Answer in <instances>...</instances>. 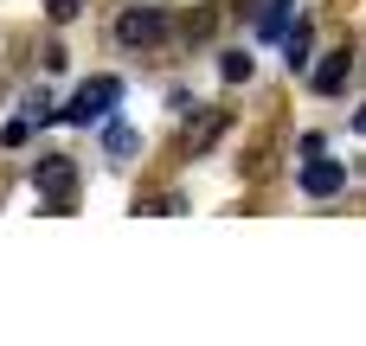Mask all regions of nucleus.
Here are the masks:
<instances>
[{"label": "nucleus", "mask_w": 366, "mask_h": 346, "mask_svg": "<svg viewBox=\"0 0 366 346\" xmlns=\"http://www.w3.org/2000/svg\"><path fill=\"white\" fill-rule=\"evenodd\" d=\"M219 128H225V109H206V116L193 122V135H187V141H193V148H206V141H212Z\"/></svg>", "instance_id": "nucleus-8"}, {"label": "nucleus", "mask_w": 366, "mask_h": 346, "mask_svg": "<svg viewBox=\"0 0 366 346\" xmlns=\"http://www.w3.org/2000/svg\"><path fill=\"white\" fill-rule=\"evenodd\" d=\"M341 186H347V167H341V161H309V167H302V193H309V199H335Z\"/></svg>", "instance_id": "nucleus-4"}, {"label": "nucleus", "mask_w": 366, "mask_h": 346, "mask_svg": "<svg viewBox=\"0 0 366 346\" xmlns=\"http://www.w3.org/2000/svg\"><path fill=\"white\" fill-rule=\"evenodd\" d=\"M103 141H109V154H135V128H122V122H109Z\"/></svg>", "instance_id": "nucleus-10"}, {"label": "nucleus", "mask_w": 366, "mask_h": 346, "mask_svg": "<svg viewBox=\"0 0 366 346\" xmlns=\"http://www.w3.org/2000/svg\"><path fill=\"white\" fill-rule=\"evenodd\" d=\"M116 103H122V83H116V77H84V83L71 90V103L51 109L45 122H77V128H84V122H103Z\"/></svg>", "instance_id": "nucleus-1"}, {"label": "nucleus", "mask_w": 366, "mask_h": 346, "mask_svg": "<svg viewBox=\"0 0 366 346\" xmlns=\"http://www.w3.org/2000/svg\"><path fill=\"white\" fill-rule=\"evenodd\" d=\"M45 13H51V19H77V13H84V0H45Z\"/></svg>", "instance_id": "nucleus-11"}, {"label": "nucleus", "mask_w": 366, "mask_h": 346, "mask_svg": "<svg viewBox=\"0 0 366 346\" xmlns=\"http://www.w3.org/2000/svg\"><path fill=\"white\" fill-rule=\"evenodd\" d=\"M219 71H225V83H244V77H251V58H244V51H225Z\"/></svg>", "instance_id": "nucleus-9"}, {"label": "nucleus", "mask_w": 366, "mask_h": 346, "mask_svg": "<svg viewBox=\"0 0 366 346\" xmlns=\"http://www.w3.org/2000/svg\"><path fill=\"white\" fill-rule=\"evenodd\" d=\"M32 186L45 193V205H51V212H64V205H71V193H77V167H71L64 154H45V161L32 167Z\"/></svg>", "instance_id": "nucleus-3"}, {"label": "nucleus", "mask_w": 366, "mask_h": 346, "mask_svg": "<svg viewBox=\"0 0 366 346\" xmlns=\"http://www.w3.org/2000/svg\"><path fill=\"white\" fill-rule=\"evenodd\" d=\"M244 13L257 19V32H264V39H277V32L290 26V0H251Z\"/></svg>", "instance_id": "nucleus-5"}, {"label": "nucleus", "mask_w": 366, "mask_h": 346, "mask_svg": "<svg viewBox=\"0 0 366 346\" xmlns=\"http://www.w3.org/2000/svg\"><path fill=\"white\" fill-rule=\"evenodd\" d=\"M283 51H290V64H309V26H302V19L283 26Z\"/></svg>", "instance_id": "nucleus-7"}, {"label": "nucleus", "mask_w": 366, "mask_h": 346, "mask_svg": "<svg viewBox=\"0 0 366 346\" xmlns=\"http://www.w3.org/2000/svg\"><path fill=\"white\" fill-rule=\"evenodd\" d=\"M341 83H347V51H335L328 64H315V90H322V96H328V90H341Z\"/></svg>", "instance_id": "nucleus-6"}, {"label": "nucleus", "mask_w": 366, "mask_h": 346, "mask_svg": "<svg viewBox=\"0 0 366 346\" xmlns=\"http://www.w3.org/2000/svg\"><path fill=\"white\" fill-rule=\"evenodd\" d=\"M354 128H360V135H366V109H360V116H354Z\"/></svg>", "instance_id": "nucleus-14"}, {"label": "nucleus", "mask_w": 366, "mask_h": 346, "mask_svg": "<svg viewBox=\"0 0 366 346\" xmlns=\"http://www.w3.org/2000/svg\"><path fill=\"white\" fill-rule=\"evenodd\" d=\"M167 6H122V19H116V45H129V51H142V45H161L167 39Z\"/></svg>", "instance_id": "nucleus-2"}, {"label": "nucleus", "mask_w": 366, "mask_h": 346, "mask_svg": "<svg viewBox=\"0 0 366 346\" xmlns=\"http://www.w3.org/2000/svg\"><path fill=\"white\" fill-rule=\"evenodd\" d=\"M161 212H180V199H142V218H161Z\"/></svg>", "instance_id": "nucleus-13"}, {"label": "nucleus", "mask_w": 366, "mask_h": 346, "mask_svg": "<svg viewBox=\"0 0 366 346\" xmlns=\"http://www.w3.org/2000/svg\"><path fill=\"white\" fill-rule=\"evenodd\" d=\"M26 135H32V122H6V128H0V141H6V148H19Z\"/></svg>", "instance_id": "nucleus-12"}]
</instances>
